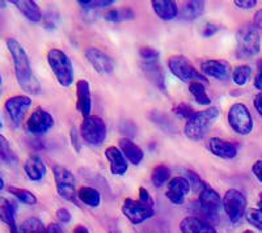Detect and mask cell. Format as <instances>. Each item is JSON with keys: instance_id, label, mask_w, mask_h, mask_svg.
Here are the masks:
<instances>
[{"instance_id": "f546056e", "label": "cell", "mask_w": 262, "mask_h": 233, "mask_svg": "<svg viewBox=\"0 0 262 233\" xmlns=\"http://www.w3.org/2000/svg\"><path fill=\"white\" fill-rule=\"evenodd\" d=\"M189 92L194 96L196 104L202 105V106H207V105L211 104V99H210L207 92H206L205 84L203 83H200V81L190 83L189 84Z\"/></svg>"}, {"instance_id": "b9f144b4", "label": "cell", "mask_w": 262, "mask_h": 233, "mask_svg": "<svg viewBox=\"0 0 262 233\" xmlns=\"http://www.w3.org/2000/svg\"><path fill=\"white\" fill-rule=\"evenodd\" d=\"M217 30H219L217 25L212 24V22H207V24H205V27H203L202 29V36L205 37V38H210V37L216 34Z\"/></svg>"}, {"instance_id": "91938a15", "label": "cell", "mask_w": 262, "mask_h": 233, "mask_svg": "<svg viewBox=\"0 0 262 233\" xmlns=\"http://www.w3.org/2000/svg\"><path fill=\"white\" fill-rule=\"evenodd\" d=\"M0 127H2V120H0Z\"/></svg>"}, {"instance_id": "5b68a950", "label": "cell", "mask_w": 262, "mask_h": 233, "mask_svg": "<svg viewBox=\"0 0 262 233\" xmlns=\"http://www.w3.org/2000/svg\"><path fill=\"white\" fill-rule=\"evenodd\" d=\"M54 179L57 185V192L64 200L78 203V192H76V179L72 172L63 165L53 167Z\"/></svg>"}, {"instance_id": "ba28073f", "label": "cell", "mask_w": 262, "mask_h": 233, "mask_svg": "<svg viewBox=\"0 0 262 233\" xmlns=\"http://www.w3.org/2000/svg\"><path fill=\"white\" fill-rule=\"evenodd\" d=\"M231 129L238 135H249L253 130V118L250 114L249 109L242 102L233 104L229 108L228 114H227Z\"/></svg>"}, {"instance_id": "f6af8a7d", "label": "cell", "mask_w": 262, "mask_h": 233, "mask_svg": "<svg viewBox=\"0 0 262 233\" xmlns=\"http://www.w3.org/2000/svg\"><path fill=\"white\" fill-rule=\"evenodd\" d=\"M139 200H142L143 203L154 206V199H152V197L149 195V193L147 192V189L143 188V186H140L139 188Z\"/></svg>"}, {"instance_id": "52a82bcc", "label": "cell", "mask_w": 262, "mask_h": 233, "mask_svg": "<svg viewBox=\"0 0 262 233\" xmlns=\"http://www.w3.org/2000/svg\"><path fill=\"white\" fill-rule=\"evenodd\" d=\"M81 139L91 146H101L106 139V123L101 116L90 115L84 118L80 126Z\"/></svg>"}, {"instance_id": "836d02e7", "label": "cell", "mask_w": 262, "mask_h": 233, "mask_svg": "<svg viewBox=\"0 0 262 233\" xmlns=\"http://www.w3.org/2000/svg\"><path fill=\"white\" fill-rule=\"evenodd\" d=\"M250 75H252V68L247 64H242V66H237L235 69L232 71V80L236 85L238 87H243L245 84L248 83L249 80Z\"/></svg>"}, {"instance_id": "4316f807", "label": "cell", "mask_w": 262, "mask_h": 233, "mask_svg": "<svg viewBox=\"0 0 262 233\" xmlns=\"http://www.w3.org/2000/svg\"><path fill=\"white\" fill-rule=\"evenodd\" d=\"M142 68L146 72L149 80L155 84L156 87L161 90H165V79H164L163 72H161L160 67L158 66L156 62H143L142 63Z\"/></svg>"}, {"instance_id": "816d5d0a", "label": "cell", "mask_w": 262, "mask_h": 233, "mask_svg": "<svg viewBox=\"0 0 262 233\" xmlns=\"http://www.w3.org/2000/svg\"><path fill=\"white\" fill-rule=\"evenodd\" d=\"M74 233H90V230L86 229L84 225H76L74 229Z\"/></svg>"}, {"instance_id": "680465c9", "label": "cell", "mask_w": 262, "mask_h": 233, "mask_svg": "<svg viewBox=\"0 0 262 233\" xmlns=\"http://www.w3.org/2000/svg\"><path fill=\"white\" fill-rule=\"evenodd\" d=\"M0 85H2V74H0Z\"/></svg>"}, {"instance_id": "83f0119b", "label": "cell", "mask_w": 262, "mask_h": 233, "mask_svg": "<svg viewBox=\"0 0 262 233\" xmlns=\"http://www.w3.org/2000/svg\"><path fill=\"white\" fill-rule=\"evenodd\" d=\"M78 199L83 202L85 206L88 207H95L100 206L101 203V195L98 193V190L91 188V186H83L78 190Z\"/></svg>"}, {"instance_id": "d6986e66", "label": "cell", "mask_w": 262, "mask_h": 233, "mask_svg": "<svg viewBox=\"0 0 262 233\" xmlns=\"http://www.w3.org/2000/svg\"><path fill=\"white\" fill-rule=\"evenodd\" d=\"M209 150L212 155L224 160H232L237 156V147L236 144L228 141H223L221 137H211L209 142Z\"/></svg>"}, {"instance_id": "6da1fadb", "label": "cell", "mask_w": 262, "mask_h": 233, "mask_svg": "<svg viewBox=\"0 0 262 233\" xmlns=\"http://www.w3.org/2000/svg\"><path fill=\"white\" fill-rule=\"evenodd\" d=\"M7 48L12 57L16 79H17L20 87L29 95H38L41 92V83L33 74L32 64H30L29 57H28L25 49L15 38L7 39Z\"/></svg>"}, {"instance_id": "d6a6232c", "label": "cell", "mask_w": 262, "mask_h": 233, "mask_svg": "<svg viewBox=\"0 0 262 233\" xmlns=\"http://www.w3.org/2000/svg\"><path fill=\"white\" fill-rule=\"evenodd\" d=\"M18 233H46V228L39 219L29 218L18 227Z\"/></svg>"}, {"instance_id": "3957f363", "label": "cell", "mask_w": 262, "mask_h": 233, "mask_svg": "<svg viewBox=\"0 0 262 233\" xmlns=\"http://www.w3.org/2000/svg\"><path fill=\"white\" fill-rule=\"evenodd\" d=\"M48 63L50 69L62 87L67 88L74 83V67L70 57L60 49H51L48 53Z\"/></svg>"}, {"instance_id": "f5cc1de1", "label": "cell", "mask_w": 262, "mask_h": 233, "mask_svg": "<svg viewBox=\"0 0 262 233\" xmlns=\"http://www.w3.org/2000/svg\"><path fill=\"white\" fill-rule=\"evenodd\" d=\"M4 186H6V182H4V178L2 176H0V192L3 190Z\"/></svg>"}, {"instance_id": "8992f818", "label": "cell", "mask_w": 262, "mask_h": 233, "mask_svg": "<svg viewBox=\"0 0 262 233\" xmlns=\"http://www.w3.org/2000/svg\"><path fill=\"white\" fill-rule=\"evenodd\" d=\"M168 66H169L170 71L177 79H180L184 83H194V81H200V83L207 84V79L201 74L200 71H196L195 67L191 64L190 60L184 55H173L170 59L168 60Z\"/></svg>"}, {"instance_id": "d4e9b609", "label": "cell", "mask_w": 262, "mask_h": 233, "mask_svg": "<svg viewBox=\"0 0 262 233\" xmlns=\"http://www.w3.org/2000/svg\"><path fill=\"white\" fill-rule=\"evenodd\" d=\"M12 4H15L18 11L32 22H39L43 17L39 6L33 0H13Z\"/></svg>"}, {"instance_id": "2e32d148", "label": "cell", "mask_w": 262, "mask_h": 233, "mask_svg": "<svg viewBox=\"0 0 262 233\" xmlns=\"http://www.w3.org/2000/svg\"><path fill=\"white\" fill-rule=\"evenodd\" d=\"M191 186L185 177H174L168 183L167 198L173 204H182L185 197L190 193Z\"/></svg>"}, {"instance_id": "60d3db41", "label": "cell", "mask_w": 262, "mask_h": 233, "mask_svg": "<svg viewBox=\"0 0 262 233\" xmlns=\"http://www.w3.org/2000/svg\"><path fill=\"white\" fill-rule=\"evenodd\" d=\"M71 143H72V147H74V150L76 151V152H80L81 135H80V131H78L76 129L71 130Z\"/></svg>"}, {"instance_id": "ffe728a7", "label": "cell", "mask_w": 262, "mask_h": 233, "mask_svg": "<svg viewBox=\"0 0 262 233\" xmlns=\"http://www.w3.org/2000/svg\"><path fill=\"white\" fill-rule=\"evenodd\" d=\"M119 150L127 158V161L131 162L133 165H139L143 161L144 152L138 144L131 141L130 137H123L119 141Z\"/></svg>"}, {"instance_id": "6f0895ef", "label": "cell", "mask_w": 262, "mask_h": 233, "mask_svg": "<svg viewBox=\"0 0 262 233\" xmlns=\"http://www.w3.org/2000/svg\"><path fill=\"white\" fill-rule=\"evenodd\" d=\"M243 233H254V232H253V230H249V229H247V230H244V232H243Z\"/></svg>"}, {"instance_id": "ac0fdd59", "label": "cell", "mask_w": 262, "mask_h": 233, "mask_svg": "<svg viewBox=\"0 0 262 233\" xmlns=\"http://www.w3.org/2000/svg\"><path fill=\"white\" fill-rule=\"evenodd\" d=\"M105 157L111 164V172L114 176H123L128 169V161L118 147L111 146L105 151Z\"/></svg>"}, {"instance_id": "681fc988", "label": "cell", "mask_w": 262, "mask_h": 233, "mask_svg": "<svg viewBox=\"0 0 262 233\" xmlns=\"http://www.w3.org/2000/svg\"><path fill=\"white\" fill-rule=\"evenodd\" d=\"M46 233H64L63 229L60 228L59 224H55V223H51L46 227Z\"/></svg>"}, {"instance_id": "7dc6e473", "label": "cell", "mask_w": 262, "mask_h": 233, "mask_svg": "<svg viewBox=\"0 0 262 233\" xmlns=\"http://www.w3.org/2000/svg\"><path fill=\"white\" fill-rule=\"evenodd\" d=\"M253 105H254V108H256L257 113L262 116V92L257 93L256 96H254Z\"/></svg>"}, {"instance_id": "bcb514c9", "label": "cell", "mask_w": 262, "mask_h": 233, "mask_svg": "<svg viewBox=\"0 0 262 233\" xmlns=\"http://www.w3.org/2000/svg\"><path fill=\"white\" fill-rule=\"evenodd\" d=\"M252 172L258 178L259 182L262 183V160H258V161H256L252 165Z\"/></svg>"}, {"instance_id": "7c38bea8", "label": "cell", "mask_w": 262, "mask_h": 233, "mask_svg": "<svg viewBox=\"0 0 262 233\" xmlns=\"http://www.w3.org/2000/svg\"><path fill=\"white\" fill-rule=\"evenodd\" d=\"M200 206L202 213L209 218H217V214L221 211V208L223 207L222 204V198L221 195L217 194L216 190L209 186L207 183L205 185V188L201 190L200 197Z\"/></svg>"}, {"instance_id": "74e56055", "label": "cell", "mask_w": 262, "mask_h": 233, "mask_svg": "<svg viewBox=\"0 0 262 233\" xmlns=\"http://www.w3.org/2000/svg\"><path fill=\"white\" fill-rule=\"evenodd\" d=\"M79 4L85 9H98L112 6V4H114V0H88V2L79 0Z\"/></svg>"}, {"instance_id": "ee69618b", "label": "cell", "mask_w": 262, "mask_h": 233, "mask_svg": "<svg viewBox=\"0 0 262 233\" xmlns=\"http://www.w3.org/2000/svg\"><path fill=\"white\" fill-rule=\"evenodd\" d=\"M57 218L60 223H64V224H67V223H70V221H71V213H70L67 208H59L57 211Z\"/></svg>"}, {"instance_id": "277c9868", "label": "cell", "mask_w": 262, "mask_h": 233, "mask_svg": "<svg viewBox=\"0 0 262 233\" xmlns=\"http://www.w3.org/2000/svg\"><path fill=\"white\" fill-rule=\"evenodd\" d=\"M237 54L240 58L256 55L261 51V36L253 24H244L237 29Z\"/></svg>"}, {"instance_id": "8fae6325", "label": "cell", "mask_w": 262, "mask_h": 233, "mask_svg": "<svg viewBox=\"0 0 262 233\" xmlns=\"http://www.w3.org/2000/svg\"><path fill=\"white\" fill-rule=\"evenodd\" d=\"M32 105V99L25 95H16V96L8 97L4 102V109L11 118L15 126H18L24 120L25 113Z\"/></svg>"}, {"instance_id": "9c48e42d", "label": "cell", "mask_w": 262, "mask_h": 233, "mask_svg": "<svg viewBox=\"0 0 262 233\" xmlns=\"http://www.w3.org/2000/svg\"><path fill=\"white\" fill-rule=\"evenodd\" d=\"M223 209L231 223L236 224L242 220L247 208V198L237 189H229L222 199Z\"/></svg>"}, {"instance_id": "9a60e30c", "label": "cell", "mask_w": 262, "mask_h": 233, "mask_svg": "<svg viewBox=\"0 0 262 233\" xmlns=\"http://www.w3.org/2000/svg\"><path fill=\"white\" fill-rule=\"evenodd\" d=\"M201 69L205 75L214 78L216 80L226 81L232 76V69L231 64L227 60L222 59H209L202 62Z\"/></svg>"}, {"instance_id": "c3c4849f", "label": "cell", "mask_w": 262, "mask_h": 233, "mask_svg": "<svg viewBox=\"0 0 262 233\" xmlns=\"http://www.w3.org/2000/svg\"><path fill=\"white\" fill-rule=\"evenodd\" d=\"M253 25L257 29H262V8L258 9L253 17Z\"/></svg>"}, {"instance_id": "4fadbf2b", "label": "cell", "mask_w": 262, "mask_h": 233, "mask_svg": "<svg viewBox=\"0 0 262 233\" xmlns=\"http://www.w3.org/2000/svg\"><path fill=\"white\" fill-rule=\"evenodd\" d=\"M27 130L33 135H43L54 126V118L50 113L42 108H37L28 118Z\"/></svg>"}, {"instance_id": "8d00e7d4", "label": "cell", "mask_w": 262, "mask_h": 233, "mask_svg": "<svg viewBox=\"0 0 262 233\" xmlns=\"http://www.w3.org/2000/svg\"><path fill=\"white\" fill-rule=\"evenodd\" d=\"M247 220L249 221V224L254 225L257 229L262 230V211L258 208H250L248 209Z\"/></svg>"}, {"instance_id": "f907efd6", "label": "cell", "mask_w": 262, "mask_h": 233, "mask_svg": "<svg viewBox=\"0 0 262 233\" xmlns=\"http://www.w3.org/2000/svg\"><path fill=\"white\" fill-rule=\"evenodd\" d=\"M254 87L262 92V71H259L254 78Z\"/></svg>"}, {"instance_id": "e0dca14e", "label": "cell", "mask_w": 262, "mask_h": 233, "mask_svg": "<svg viewBox=\"0 0 262 233\" xmlns=\"http://www.w3.org/2000/svg\"><path fill=\"white\" fill-rule=\"evenodd\" d=\"M76 96H78V101H76V108L80 111L83 118L91 115V110H92V96H91V88L90 83L84 79L76 81Z\"/></svg>"}, {"instance_id": "cb8c5ba5", "label": "cell", "mask_w": 262, "mask_h": 233, "mask_svg": "<svg viewBox=\"0 0 262 233\" xmlns=\"http://www.w3.org/2000/svg\"><path fill=\"white\" fill-rule=\"evenodd\" d=\"M0 220L8 225L11 233H18V227L16 224L15 204L4 197H0Z\"/></svg>"}, {"instance_id": "4dcf8cb0", "label": "cell", "mask_w": 262, "mask_h": 233, "mask_svg": "<svg viewBox=\"0 0 262 233\" xmlns=\"http://www.w3.org/2000/svg\"><path fill=\"white\" fill-rule=\"evenodd\" d=\"M170 178V169L167 167V165L160 164L158 167L154 168V171H152L151 174V181L154 183L155 188H161L165 183L169 181Z\"/></svg>"}, {"instance_id": "9f6ffc18", "label": "cell", "mask_w": 262, "mask_h": 233, "mask_svg": "<svg viewBox=\"0 0 262 233\" xmlns=\"http://www.w3.org/2000/svg\"><path fill=\"white\" fill-rule=\"evenodd\" d=\"M0 7H6V2H0Z\"/></svg>"}, {"instance_id": "484cf974", "label": "cell", "mask_w": 262, "mask_h": 233, "mask_svg": "<svg viewBox=\"0 0 262 233\" xmlns=\"http://www.w3.org/2000/svg\"><path fill=\"white\" fill-rule=\"evenodd\" d=\"M203 11H205V2L191 0L182 4L181 11H179V16L184 21H193L200 17Z\"/></svg>"}, {"instance_id": "30bf717a", "label": "cell", "mask_w": 262, "mask_h": 233, "mask_svg": "<svg viewBox=\"0 0 262 233\" xmlns=\"http://www.w3.org/2000/svg\"><path fill=\"white\" fill-rule=\"evenodd\" d=\"M122 213L134 225L142 224V223H144V221L155 215L154 206L143 203L142 200L130 199V198L125 200V203L122 206Z\"/></svg>"}, {"instance_id": "11a10c76", "label": "cell", "mask_w": 262, "mask_h": 233, "mask_svg": "<svg viewBox=\"0 0 262 233\" xmlns=\"http://www.w3.org/2000/svg\"><path fill=\"white\" fill-rule=\"evenodd\" d=\"M258 209H261L262 211V200H259L258 202Z\"/></svg>"}, {"instance_id": "7402d4cb", "label": "cell", "mask_w": 262, "mask_h": 233, "mask_svg": "<svg viewBox=\"0 0 262 233\" xmlns=\"http://www.w3.org/2000/svg\"><path fill=\"white\" fill-rule=\"evenodd\" d=\"M180 229L182 233H217L210 223L194 216H188L181 221Z\"/></svg>"}, {"instance_id": "44dd1931", "label": "cell", "mask_w": 262, "mask_h": 233, "mask_svg": "<svg viewBox=\"0 0 262 233\" xmlns=\"http://www.w3.org/2000/svg\"><path fill=\"white\" fill-rule=\"evenodd\" d=\"M24 172L30 181L38 182V181H41L45 177L46 165L38 156H29L24 162Z\"/></svg>"}, {"instance_id": "7a4b0ae2", "label": "cell", "mask_w": 262, "mask_h": 233, "mask_svg": "<svg viewBox=\"0 0 262 233\" xmlns=\"http://www.w3.org/2000/svg\"><path fill=\"white\" fill-rule=\"evenodd\" d=\"M219 116V109L217 108H209L205 110L196 111L189 118L185 123L184 134L188 137L189 141L200 142L207 135L210 127L215 123V121Z\"/></svg>"}, {"instance_id": "ab89813d", "label": "cell", "mask_w": 262, "mask_h": 233, "mask_svg": "<svg viewBox=\"0 0 262 233\" xmlns=\"http://www.w3.org/2000/svg\"><path fill=\"white\" fill-rule=\"evenodd\" d=\"M173 113L176 114L179 118H184V120L188 121L194 114V110L193 108H191V105L186 104V102H182V104H179L177 106H174Z\"/></svg>"}, {"instance_id": "f1b7e54d", "label": "cell", "mask_w": 262, "mask_h": 233, "mask_svg": "<svg viewBox=\"0 0 262 233\" xmlns=\"http://www.w3.org/2000/svg\"><path fill=\"white\" fill-rule=\"evenodd\" d=\"M135 16L134 11L128 7H121V8L112 9V11H107L105 13V20L109 21V22H122V21H128L133 20Z\"/></svg>"}, {"instance_id": "e575fe53", "label": "cell", "mask_w": 262, "mask_h": 233, "mask_svg": "<svg viewBox=\"0 0 262 233\" xmlns=\"http://www.w3.org/2000/svg\"><path fill=\"white\" fill-rule=\"evenodd\" d=\"M0 158H3L7 162H15L17 160V156L13 152L9 142L2 134H0Z\"/></svg>"}, {"instance_id": "603a6c76", "label": "cell", "mask_w": 262, "mask_h": 233, "mask_svg": "<svg viewBox=\"0 0 262 233\" xmlns=\"http://www.w3.org/2000/svg\"><path fill=\"white\" fill-rule=\"evenodd\" d=\"M152 8L161 20L170 21L179 16V7H177L176 2H173V0H154Z\"/></svg>"}, {"instance_id": "5bb4252c", "label": "cell", "mask_w": 262, "mask_h": 233, "mask_svg": "<svg viewBox=\"0 0 262 233\" xmlns=\"http://www.w3.org/2000/svg\"><path fill=\"white\" fill-rule=\"evenodd\" d=\"M85 58L95 71L101 75H109L114 69V62L106 53L97 48H88L85 50Z\"/></svg>"}, {"instance_id": "db71d44e", "label": "cell", "mask_w": 262, "mask_h": 233, "mask_svg": "<svg viewBox=\"0 0 262 233\" xmlns=\"http://www.w3.org/2000/svg\"><path fill=\"white\" fill-rule=\"evenodd\" d=\"M257 66H258L259 71H262V59L258 60V63H257Z\"/></svg>"}, {"instance_id": "7bdbcfd3", "label": "cell", "mask_w": 262, "mask_h": 233, "mask_svg": "<svg viewBox=\"0 0 262 233\" xmlns=\"http://www.w3.org/2000/svg\"><path fill=\"white\" fill-rule=\"evenodd\" d=\"M233 3H235V6L237 7V8L252 9L258 4V2H257V0H235Z\"/></svg>"}, {"instance_id": "1f68e13d", "label": "cell", "mask_w": 262, "mask_h": 233, "mask_svg": "<svg viewBox=\"0 0 262 233\" xmlns=\"http://www.w3.org/2000/svg\"><path fill=\"white\" fill-rule=\"evenodd\" d=\"M8 192L13 197L17 198L21 203L28 204V206H34V204H37V197L30 190H28V189L17 188V186H9Z\"/></svg>"}, {"instance_id": "d590c367", "label": "cell", "mask_w": 262, "mask_h": 233, "mask_svg": "<svg viewBox=\"0 0 262 233\" xmlns=\"http://www.w3.org/2000/svg\"><path fill=\"white\" fill-rule=\"evenodd\" d=\"M185 178L188 179L189 183H190L191 190H193V192H195V193H198V194H200L201 190H202V189L205 188V185H206V182H203L202 179H201V177L193 171L186 172V177H185Z\"/></svg>"}, {"instance_id": "f35d334b", "label": "cell", "mask_w": 262, "mask_h": 233, "mask_svg": "<svg viewBox=\"0 0 262 233\" xmlns=\"http://www.w3.org/2000/svg\"><path fill=\"white\" fill-rule=\"evenodd\" d=\"M139 55L140 58L143 59V62L148 63V62H158L159 57V51L155 50V49L148 48V46H144V48L139 49Z\"/></svg>"}]
</instances>
